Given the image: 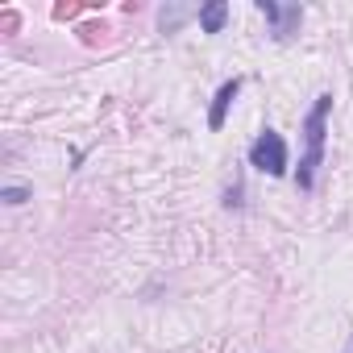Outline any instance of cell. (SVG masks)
<instances>
[{
	"instance_id": "cell-1",
	"label": "cell",
	"mask_w": 353,
	"mask_h": 353,
	"mask_svg": "<svg viewBox=\"0 0 353 353\" xmlns=\"http://www.w3.org/2000/svg\"><path fill=\"white\" fill-rule=\"evenodd\" d=\"M328 117H332V96L324 92V96H316V104H312V108H307V117H303V141H307V150H303V158H299V170H295V183H299V192H312V188H316V170L324 166Z\"/></svg>"
},
{
	"instance_id": "cell-2",
	"label": "cell",
	"mask_w": 353,
	"mask_h": 353,
	"mask_svg": "<svg viewBox=\"0 0 353 353\" xmlns=\"http://www.w3.org/2000/svg\"><path fill=\"white\" fill-rule=\"evenodd\" d=\"M250 166L262 170V174H270V179H283V174H287L291 158H287V141H283L279 129H262L250 141Z\"/></svg>"
},
{
	"instance_id": "cell-3",
	"label": "cell",
	"mask_w": 353,
	"mask_h": 353,
	"mask_svg": "<svg viewBox=\"0 0 353 353\" xmlns=\"http://www.w3.org/2000/svg\"><path fill=\"white\" fill-rule=\"evenodd\" d=\"M258 13L270 21V34L279 42H287L299 30V21H303V9L299 5H274V0H258Z\"/></svg>"
},
{
	"instance_id": "cell-4",
	"label": "cell",
	"mask_w": 353,
	"mask_h": 353,
	"mask_svg": "<svg viewBox=\"0 0 353 353\" xmlns=\"http://www.w3.org/2000/svg\"><path fill=\"white\" fill-rule=\"evenodd\" d=\"M237 92H241V79H237V75H233V79H225V83L216 88L212 108H208V129H212V133H221V129H225V117H229V108H233Z\"/></svg>"
},
{
	"instance_id": "cell-5",
	"label": "cell",
	"mask_w": 353,
	"mask_h": 353,
	"mask_svg": "<svg viewBox=\"0 0 353 353\" xmlns=\"http://www.w3.org/2000/svg\"><path fill=\"white\" fill-rule=\"evenodd\" d=\"M200 30L204 34H221L225 30V21H229V5H225V0H208V5H200Z\"/></svg>"
},
{
	"instance_id": "cell-6",
	"label": "cell",
	"mask_w": 353,
	"mask_h": 353,
	"mask_svg": "<svg viewBox=\"0 0 353 353\" xmlns=\"http://www.w3.org/2000/svg\"><path fill=\"white\" fill-rule=\"evenodd\" d=\"M30 196H34L30 188H5V192H0V200H5L9 208H21V204H26Z\"/></svg>"
},
{
	"instance_id": "cell-7",
	"label": "cell",
	"mask_w": 353,
	"mask_h": 353,
	"mask_svg": "<svg viewBox=\"0 0 353 353\" xmlns=\"http://www.w3.org/2000/svg\"><path fill=\"white\" fill-rule=\"evenodd\" d=\"M225 204H229V208H241V183L229 188V200H225Z\"/></svg>"
}]
</instances>
